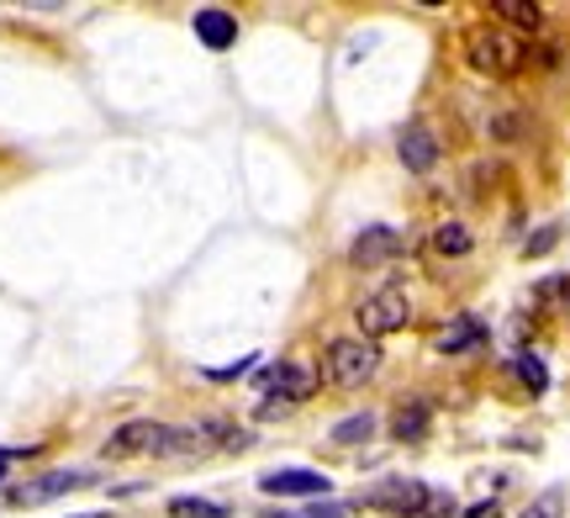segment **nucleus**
<instances>
[{"instance_id":"obj_18","label":"nucleus","mask_w":570,"mask_h":518,"mask_svg":"<svg viewBox=\"0 0 570 518\" xmlns=\"http://www.w3.org/2000/svg\"><path fill=\"white\" fill-rule=\"evenodd\" d=\"M523 518H566V492H560V487H544V492L523 508Z\"/></svg>"},{"instance_id":"obj_8","label":"nucleus","mask_w":570,"mask_h":518,"mask_svg":"<svg viewBox=\"0 0 570 518\" xmlns=\"http://www.w3.org/2000/svg\"><path fill=\"white\" fill-rule=\"evenodd\" d=\"M396 254H402V233L386 228V223H375V228H365L348 244V265L375 270V265H386V260H396Z\"/></svg>"},{"instance_id":"obj_24","label":"nucleus","mask_w":570,"mask_h":518,"mask_svg":"<svg viewBox=\"0 0 570 518\" xmlns=\"http://www.w3.org/2000/svg\"><path fill=\"white\" fill-rule=\"evenodd\" d=\"M465 518H497V502H475Z\"/></svg>"},{"instance_id":"obj_10","label":"nucleus","mask_w":570,"mask_h":518,"mask_svg":"<svg viewBox=\"0 0 570 518\" xmlns=\"http://www.w3.org/2000/svg\"><path fill=\"white\" fill-rule=\"evenodd\" d=\"M402 165H407L412 175H428V169L439 165V138H433L423 123L402 127Z\"/></svg>"},{"instance_id":"obj_21","label":"nucleus","mask_w":570,"mask_h":518,"mask_svg":"<svg viewBox=\"0 0 570 518\" xmlns=\"http://www.w3.org/2000/svg\"><path fill=\"white\" fill-rule=\"evenodd\" d=\"M269 518H344V508H338V502H327V498H317V502H306L302 514H285V508H275Z\"/></svg>"},{"instance_id":"obj_19","label":"nucleus","mask_w":570,"mask_h":518,"mask_svg":"<svg viewBox=\"0 0 570 518\" xmlns=\"http://www.w3.org/2000/svg\"><path fill=\"white\" fill-rule=\"evenodd\" d=\"M512 371L523 375L533 392H544V387H550V371H544V360H539V354H518V360H512Z\"/></svg>"},{"instance_id":"obj_3","label":"nucleus","mask_w":570,"mask_h":518,"mask_svg":"<svg viewBox=\"0 0 570 518\" xmlns=\"http://www.w3.org/2000/svg\"><path fill=\"white\" fill-rule=\"evenodd\" d=\"M375 371H381V344H370V339H333L327 344V381L338 392H360L365 381H375Z\"/></svg>"},{"instance_id":"obj_1","label":"nucleus","mask_w":570,"mask_h":518,"mask_svg":"<svg viewBox=\"0 0 570 518\" xmlns=\"http://www.w3.org/2000/svg\"><path fill=\"white\" fill-rule=\"evenodd\" d=\"M465 59L481 75H518L533 53H529V42L502 32V27H475V32H465Z\"/></svg>"},{"instance_id":"obj_20","label":"nucleus","mask_w":570,"mask_h":518,"mask_svg":"<svg viewBox=\"0 0 570 518\" xmlns=\"http://www.w3.org/2000/svg\"><path fill=\"white\" fill-rule=\"evenodd\" d=\"M412 518H454V498H449L444 487H428V498H423V508Z\"/></svg>"},{"instance_id":"obj_22","label":"nucleus","mask_w":570,"mask_h":518,"mask_svg":"<svg viewBox=\"0 0 570 518\" xmlns=\"http://www.w3.org/2000/svg\"><path fill=\"white\" fill-rule=\"evenodd\" d=\"M554 238H560V228H539V238H529V244H523V254H544V250H554Z\"/></svg>"},{"instance_id":"obj_12","label":"nucleus","mask_w":570,"mask_h":518,"mask_svg":"<svg viewBox=\"0 0 570 518\" xmlns=\"http://www.w3.org/2000/svg\"><path fill=\"white\" fill-rule=\"evenodd\" d=\"M80 481H90V471H48V477H38L32 487H21L11 502H48V498H63V492H75Z\"/></svg>"},{"instance_id":"obj_5","label":"nucleus","mask_w":570,"mask_h":518,"mask_svg":"<svg viewBox=\"0 0 570 518\" xmlns=\"http://www.w3.org/2000/svg\"><path fill=\"white\" fill-rule=\"evenodd\" d=\"M259 387H265V408H259V413L269 418L275 408H291V402L312 397L317 375H312V365H302V360H281V365H269V371L259 375Z\"/></svg>"},{"instance_id":"obj_25","label":"nucleus","mask_w":570,"mask_h":518,"mask_svg":"<svg viewBox=\"0 0 570 518\" xmlns=\"http://www.w3.org/2000/svg\"><path fill=\"white\" fill-rule=\"evenodd\" d=\"M6 466H11V450H0V477H6Z\"/></svg>"},{"instance_id":"obj_11","label":"nucleus","mask_w":570,"mask_h":518,"mask_svg":"<svg viewBox=\"0 0 570 518\" xmlns=\"http://www.w3.org/2000/svg\"><path fill=\"white\" fill-rule=\"evenodd\" d=\"M487 344V323L481 317H454L444 333H439V354H470V350H481Z\"/></svg>"},{"instance_id":"obj_23","label":"nucleus","mask_w":570,"mask_h":518,"mask_svg":"<svg viewBox=\"0 0 570 518\" xmlns=\"http://www.w3.org/2000/svg\"><path fill=\"white\" fill-rule=\"evenodd\" d=\"M254 360H259V354H244L238 365H227V371H206V375H212V381H233V375H248V371H254Z\"/></svg>"},{"instance_id":"obj_7","label":"nucleus","mask_w":570,"mask_h":518,"mask_svg":"<svg viewBox=\"0 0 570 518\" xmlns=\"http://www.w3.org/2000/svg\"><path fill=\"white\" fill-rule=\"evenodd\" d=\"M259 492L265 498H327L333 481L323 471H306V466H281V471H265L259 477Z\"/></svg>"},{"instance_id":"obj_14","label":"nucleus","mask_w":570,"mask_h":518,"mask_svg":"<svg viewBox=\"0 0 570 518\" xmlns=\"http://www.w3.org/2000/svg\"><path fill=\"white\" fill-rule=\"evenodd\" d=\"M475 250V233L465 223H444V228H433V254H444V260H460V254Z\"/></svg>"},{"instance_id":"obj_13","label":"nucleus","mask_w":570,"mask_h":518,"mask_svg":"<svg viewBox=\"0 0 570 518\" xmlns=\"http://www.w3.org/2000/svg\"><path fill=\"white\" fill-rule=\"evenodd\" d=\"M196 38L223 53V48H233V38H238V21L227 17V11H217V6H206V11H196Z\"/></svg>"},{"instance_id":"obj_16","label":"nucleus","mask_w":570,"mask_h":518,"mask_svg":"<svg viewBox=\"0 0 570 518\" xmlns=\"http://www.w3.org/2000/svg\"><path fill=\"white\" fill-rule=\"evenodd\" d=\"M375 434V413H348L344 423H333V444H365V439Z\"/></svg>"},{"instance_id":"obj_2","label":"nucleus","mask_w":570,"mask_h":518,"mask_svg":"<svg viewBox=\"0 0 570 518\" xmlns=\"http://www.w3.org/2000/svg\"><path fill=\"white\" fill-rule=\"evenodd\" d=\"M202 429H169V423H154V418H138V423H122L106 456H175L185 444H196Z\"/></svg>"},{"instance_id":"obj_6","label":"nucleus","mask_w":570,"mask_h":518,"mask_svg":"<svg viewBox=\"0 0 570 518\" xmlns=\"http://www.w3.org/2000/svg\"><path fill=\"white\" fill-rule=\"evenodd\" d=\"M423 498H428L423 481L391 477V481H375V487H365V492L354 498V508H370V514H391V518H412L417 508H423Z\"/></svg>"},{"instance_id":"obj_4","label":"nucleus","mask_w":570,"mask_h":518,"mask_svg":"<svg viewBox=\"0 0 570 518\" xmlns=\"http://www.w3.org/2000/svg\"><path fill=\"white\" fill-rule=\"evenodd\" d=\"M354 323H360V339H386V333L396 329H407L412 323V296L402 286H381V291H370L365 302H360V312H354Z\"/></svg>"},{"instance_id":"obj_15","label":"nucleus","mask_w":570,"mask_h":518,"mask_svg":"<svg viewBox=\"0 0 570 518\" xmlns=\"http://www.w3.org/2000/svg\"><path fill=\"white\" fill-rule=\"evenodd\" d=\"M491 17L512 21L518 32H539V27H544V11H539V6H529V0H497V6H491Z\"/></svg>"},{"instance_id":"obj_17","label":"nucleus","mask_w":570,"mask_h":518,"mask_svg":"<svg viewBox=\"0 0 570 518\" xmlns=\"http://www.w3.org/2000/svg\"><path fill=\"white\" fill-rule=\"evenodd\" d=\"M169 518H227V508L212 498H169Z\"/></svg>"},{"instance_id":"obj_9","label":"nucleus","mask_w":570,"mask_h":518,"mask_svg":"<svg viewBox=\"0 0 570 518\" xmlns=\"http://www.w3.org/2000/svg\"><path fill=\"white\" fill-rule=\"evenodd\" d=\"M428 423H433V408H428L423 397H402L396 408H391V439L396 444H417L428 434Z\"/></svg>"}]
</instances>
